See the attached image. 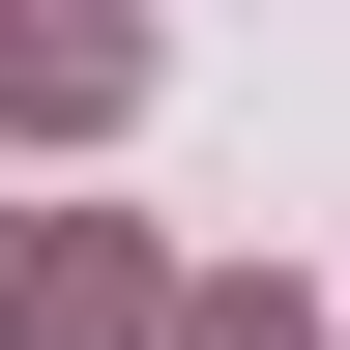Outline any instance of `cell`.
<instances>
[{"label":"cell","instance_id":"6da1fadb","mask_svg":"<svg viewBox=\"0 0 350 350\" xmlns=\"http://www.w3.org/2000/svg\"><path fill=\"white\" fill-rule=\"evenodd\" d=\"M146 321H175V292L88 234V204H29V234H0V350H146Z\"/></svg>","mask_w":350,"mask_h":350},{"label":"cell","instance_id":"7a4b0ae2","mask_svg":"<svg viewBox=\"0 0 350 350\" xmlns=\"http://www.w3.org/2000/svg\"><path fill=\"white\" fill-rule=\"evenodd\" d=\"M0 88H29V117H117V88H146V29H117V0H29V29H0Z\"/></svg>","mask_w":350,"mask_h":350},{"label":"cell","instance_id":"3957f363","mask_svg":"<svg viewBox=\"0 0 350 350\" xmlns=\"http://www.w3.org/2000/svg\"><path fill=\"white\" fill-rule=\"evenodd\" d=\"M175 350H321V321H292V292H175Z\"/></svg>","mask_w":350,"mask_h":350}]
</instances>
